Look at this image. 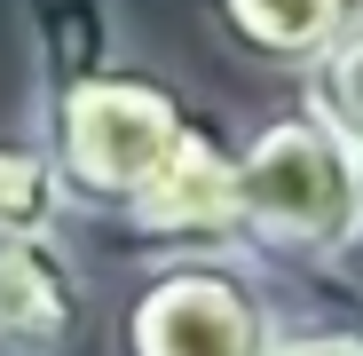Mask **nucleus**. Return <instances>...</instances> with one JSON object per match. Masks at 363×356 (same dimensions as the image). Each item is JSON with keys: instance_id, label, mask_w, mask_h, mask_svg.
<instances>
[{"instance_id": "1", "label": "nucleus", "mask_w": 363, "mask_h": 356, "mask_svg": "<svg viewBox=\"0 0 363 356\" xmlns=\"http://www.w3.org/2000/svg\"><path fill=\"white\" fill-rule=\"evenodd\" d=\"M190 119H198V95L166 64H150L143 48H127V55H111L87 80L32 87V119L24 127L40 135L72 214L118 222V206L143 190V174L166 158V143L190 127Z\"/></svg>"}, {"instance_id": "2", "label": "nucleus", "mask_w": 363, "mask_h": 356, "mask_svg": "<svg viewBox=\"0 0 363 356\" xmlns=\"http://www.w3.org/2000/svg\"><path fill=\"white\" fill-rule=\"evenodd\" d=\"M229 246L261 261L269 277L340 269L363 246L355 151L332 127H316L308 111L253 127L237 143V174H229Z\"/></svg>"}, {"instance_id": "3", "label": "nucleus", "mask_w": 363, "mask_h": 356, "mask_svg": "<svg viewBox=\"0 0 363 356\" xmlns=\"http://www.w3.org/2000/svg\"><path fill=\"white\" fill-rule=\"evenodd\" d=\"M277 277L245 254H143L103 325L111 356H269Z\"/></svg>"}, {"instance_id": "4", "label": "nucleus", "mask_w": 363, "mask_h": 356, "mask_svg": "<svg viewBox=\"0 0 363 356\" xmlns=\"http://www.w3.org/2000/svg\"><path fill=\"white\" fill-rule=\"evenodd\" d=\"M229 174H237V143L221 135L213 111H198L166 143V158L143 174V190L118 206V222L135 230L143 254H237L229 246Z\"/></svg>"}, {"instance_id": "5", "label": "nucleus", "mask_w": 363, "mask_h": 356, "mask_svg": "<svg viewBox=\"0 0 363 356\" xmlns=\"http://www.w3.org/2000/svg\"><path fill=\"white\" fill-rule=\"evenodd\" d=\"M87 325V269L64 230L0 237V356H72Z\"/></svg>"}, {"instance_id": "6", "label": "nucleus", "mask_w": 363, "mask_h": 356, "mask_svg": "<svg viewBox=\"0 0 363 356\" xmlns=\"http://www.w3.org/2000/svg\"><path fill=\"white\" fill-rule=\"evenodd\" d=\"M363 16V0H206V32L261 72H300Z\"/></svg>"}, {"instance_id": "7", "label": "nucleus", "mask_w": 363, "mask_h": 356, "mask_svg": "<svg viewBox=\"0 0 363 356\" xmlns=\"http://www.w3.org/2000/svg\"><path fill=\"white\" fill-rule=\"evenodd\" d=\"M24 48H32V87H64L127 55L118 0H24Z\"/></svg>"}, {"instance_id": "8", "label": "nucleus", "mask_w": 363, "mask_h": 356, "mask_svg": "<svg viewBox=\"0 0 363 356\" xmlns=\"http://www.w3.org/2000/svg\"><path fill=\"white\" fill-rule=\"evenodd\" d=\"M269 356H363V285L347 269H300L277 285Z\"/></svg>"}, {"instance_id": "9", "label": "nucleus", "mask_w": 363, "mask_h": 356, "mask_svg": "<svg viewBox=\"0 0 363 356\" xmlns=\"http://www.w3.org/2000/svg\"><path fill=\"white\" fill-rule=\"evenodd\" d=\"M40 230H72V198L32 127H0V237H40Z\"/></svg>"}, {"instance_id": "10", "label": "nucleus", "mask_w": 363, "mask_h": 356, "mask_svg": "<svg viewBox=\"0 0 363 356\" xmlns=\"http://www.w3.org/2000/svg\"><path fill=\"white\" fill-rule=\"evenodd\" d=\"M300 111L332 127L347 151H363V16L316 55V64H300Z\"/></svg>"}, {"instance_id": "11", "label": "nucleus", "mask_w": 363, "mask_h": 356, "mask_svg": "<svg viewBox=\"0 0 363 356\" xmlns=\"http://www.w3.org/2000/svg\"><path fill=\"white\" fill-rule=\"evenodd\" d=\"M355 214H363V151H355Z\"/></svg>"}]
</instances>
